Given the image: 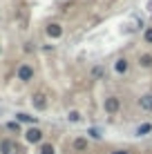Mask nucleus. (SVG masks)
<instances>
[{"label":"nucleus","mask_w":152,"mask_h":154,"mask_svg":"<svg viewBox=\"0 0 152 154\" xmlns=\"http://www.w3.org/2000/svg\"><path fill=\"white\" fill-rule=\"evenodd\" d=\"M150 132H152V123H143V125L137 127V136H145V134H150Z\"/></svg>","instance_id":"9"},{"label":"nucleus","mask_w":152,"mask_h":154,"mask_svg":"<svg viewBox=\"0 0 152 154\" xmlns=\"http://www.w3.org/2000/svg\"><path fill=\"white\" fill-rule=\"evenodd\" d=\"M92 74H94V76H103V67H94Z\"/></svg>","instance_id":"17"},{"label":"nucleus","mask_w":152,"mask_h":154,"mask_svg":"<svg viewBox=\"0 0 152 154\" xmlns=\"http://www.w3.org/2000/svg\"><path fill=\"white\" fill-rule=\"evenodd\" d=\"M7 127H9L11 132H18V123H7Z\"/></svg>","instance_id":"18"},{"label":"nucleus","mask_w":152,"mask_h":154,"mask_svg":"<svg viewBox=\"0 0 152 154\" xmlns=\"http://www.w3.org/2000/svg\"><path fill=\"white\" fill-rule=\"evenodd\" d=\"M128 67H130L128 58H119V60L114 63V72H116V74H125V72H128Z\"/></svg>","instance_id":"6"},{"label":"nucleus","mask_w":152,"mask_h":154,"mask_svg":"<svg viewBox=\"0 0 152 154\" xmlns=\"http://www.w3.org/2000/svg\"><path fill=\"white\" fill-rule=\"evenodd\" d=\"M139 65L141 67H152V54H143L139 58Z\"/></svg>","instance_id":"11"},{"label":"nucleus","mask_w":152,"mask_h":154,"mask_svg":"<svg viewBox=\"0 0 152 154\" xmlns=\"http://www.w3.org/2000/svg\"><path fill=\"white\" fill-rule=\"evenodd\" d=\"M34 105H36V109H45L47 100H45L43 94H36V96H34Z\"/></svg>","instance_id":"10"},{"label":"nucleus","mask_w":152,"mask_h":154,"mask_svg":"<svg viewBox=\"0 0 152 154\" xmlns=\"http://www.w3.org/2000/svg\"><path fill=\"white\" fill-rule=\"evenodd\" d=\"M121 109V100H119L116 96H110V98H105V112L110 114V116H114Z\"/></svg>","instance_id":"1"},{"label":"nucleus","mask_w":152,"mask_h":154,"mask_svg":"<svg viewBox=\"0 0 152 154\" xmlns=\"http://www.w3.org/2000/svg\"><path fill=\"white\" fill-rule=\"evenodd\" d=\"M112 154H132V152H130V150H114Z\"/></svg>","instance_id":"19"},{"label":"nucleus","mask_w":152,"mask_h":154,"mask_svg":"<svg viewBox=\"0 0 152 154\" xmlns=\"http://www.w3.org/2000/svg\"><path fill=\"white\" fill-rule=\"evenodd\" d=\"M45 31H47V36H49V38H60V36H63V27H60L58 23H49Z\"/></svg>","instance_id":"5"},{"label":"nucleus","mask_w":152,"mask_h":154,"mask_svg":"<svg viewBox=\"0 0 152 154\" xmlns=\"http://www.w3.org/2000/svg\"><path fill=\"white\" fill-rule=\"evenodd\" d=\"M16 121H18V123H31V125H34L36 123V116H29V114L20 112V114H16Z\"/></svg>","instance_id":"8"},{"label":"nucleus","mask_w":152,"mask_h":154,"mask_svg":"<svg viewBox=\"0 0 152 154\" xmlns=\"http://www.w3.org/2000/svg\"><path fill=\"white\" fill-rule=\"evenodd\" d=\"M70 121H72V123H76V121H81V114H78V112H70Z\"/></svg>","instance_id":"15"},{"label":"nucleus","mask_w":152,"mask_h":154,"mask_svg":"<svg viewBox=\"0 0 152 154\" xmlns=\"http://www.w3.org/2000/svg\"><path fill=\"white\" fill-rule=\"evenodd\" d=\"M74 147H76V150H85V147H87V141H85V139H76V141H74Z\"/></svg>","instance_id":"13"},{"label":"nucleus","mask_w":152,"mask_h":154,"mask_svg":"<svg viewBox=\"0 0 152 154\" xmlns=\"http://www.w3.org/2000/svg\"><path fill=\"white\" fill-rule=\"evenodd\" d=\"M143 38H145V42H152V27H150V29L143 34Z\"/></svg>","instance_id":"16"},{"label":"nucleus","mask_w":152,"mask_h":154,"mask_svg":"<svg viewBox=\"0 0 152 154\" xmlns=\"http://www.w3.org/2000/svg\"><path fill=\"white\" fill-rule=\"evenodd\" d=\"M54 145L51 143H40V154H54Z\"/></svg>","instance_id":"12"},{"label":"nucleus","mask_w":152,"mask_h":154,"mask_svg":"<svg viewBox=\"0 0 152 154\" xmlns=\"http://www.w3.org/2000/svg\"><path fill=\"white\" fill-rule=\"evenodd\" d=\"M87 134H90L92 139H101V132H98L96 127H90V132H87Z\"/></svg>","instance_id":"14"},{"label":"nucleus","mask_w":152,"mask_h":154,"mask_svg":"<svg viewBox=\"0 0 152 154\" xmlns=\"http://www.w3.org/2000/svg\"><path fill=\"white\" fill-rule=\"evenodd\" d=\"M0 154H18V145L11 139H2L0 141Z\"/></svg>","instance_id":"2"},{"label":"nucleus","mask_w":152,"mask_h":154,"mask_svg":"<svg viewBox=\"0 0 152 154\" xmlns=\"http://www.w3.org/2000/svg\"><path fill=\"white\" fill-rule=\"evenodd\" d=\"M18 78L25 83H29L31 78H34V69H31V65H20L18 67Z\"/></svg>","instance_id":"4"},{"label":"nucleus","mask_w":152,"mask_h":154,"mask_svg":"<svg viewBox=\"0 0 152 154\" xmlns=\"http://www.w3.org/2000/svg\"><path fill=\"white\" fill-rule=\"evenodd\" d=\"M25 136H27L29 143H43V132H40L38 127H29V130L25 132Z\"/></svg>","instance_id":"3"},{"label":"nucleus","mask_w":152,"mask_h":154,"mask_svg":"<svg viewBox=\"0 0 152 154\" xmlns=\"http://www.w3.org/2000/svg\"><path fill=\"white\" fill-rule=\"evenodd\" d=\"M141 107L145 109V112H152V94H145V96H141Z\"/></svg>","instance_id":"7"}]
</instances>
